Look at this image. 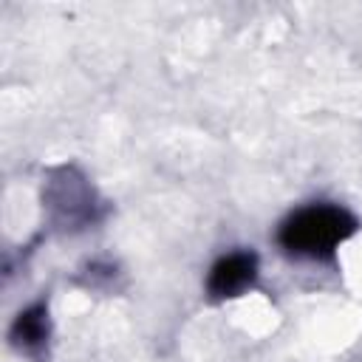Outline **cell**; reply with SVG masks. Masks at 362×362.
Returning <instances> with one entry per match:
<instances>
[{
    "label": "cell",
    "mask_w": 362,
    "mask_h": 362,
    "mask_svg": "<svg viewBox=\"0 0 362 362\" xmlns=\"http://www.w3.org/2000/svg\"><path fill=\"white\" fill-rule=\"evenodd\" d=\"M354 232V218L331 204H311L297 209L280 226V243L300 257H325Z\"/></svg>",
    "instance_id": "1"
},
{
    "label": "cell",
    "mask_w": 362,
    "mask_h": 362,
    "mask_svg": "<svg viewBox=\"0 0 362 362\" xmlns=\"http://www.w3.org/2000/svg\"><path fill=\"white\" fill-rule=\"evenodd\" d=\"M255 277H257V257L252 252H232L212 266L206 288L212 297L226 300L246 291L255 283Z\"/></svg>",
    "instance_id": "2"
},
{
    "label": "cell",
    "mask_w": 362,
    "mask_h": 362,
    "mask_svg": "<svg viewBox=\"0 0 362 362\" xmlns=\"http://www.w3.org/2000/svg\"><path fill=\"white\" fill-rule=\"evenodd\" d=\"M17 337H20L23 345H34V342H42L45 339L42 308H34V311L20 314V320H17Z\"/></svg>",
    "instance_id": "3"
}]
</instances>
